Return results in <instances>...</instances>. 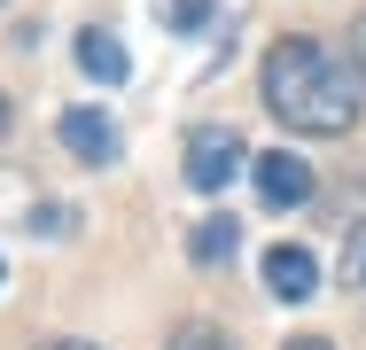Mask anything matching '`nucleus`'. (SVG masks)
I'll return each mask as SVG.
<instances>
[{
    "label": "nucleus",
    "mask_w": 366,
    "mask_h": 350,
    "mask_svg": "<svg viewBox=\"0 0 366 350\" xmlns=\"http://www.w3.org/2000/svg\"><path fill=\"white\" fill-rule=\"evenodd\" d=\"M164 350H242L226 327H211V319H187V327H172V343Z\"/></svg>",
    "instance_id": "8"
},
{
    "label": "nucleus",
    "mask_w": 366,
    "mask_h": 350,
    "mask_svg": "<svg viewBox=\"0 0 366 350\" xmlns=\"http://www.w3.org/2000/svg\"><path fill=\"white\" fill-rule=\"evenodd\" d=\"M257 94H265V109L304 140H335L359 125L366 109V86L359 70H343L320 39H273L265 47V70H257Z\"/></svg>",
    "instance_id": "1"
},
{
    "label": "nucleus",
    "mask_w": 366,
    "mask_h": 350,
    "mask_svg": "<svg viewBox=\"0 0 366 350\" xmlns=\"http://www.w3.org/2000/svg\"><path fill=\"white\" fill-rule=\"evenodd\" d=\"M257 273H265V296H273V304H304V296L320 288V257L296 249V241H273Z\"/></svg>",
    "instance_id": "4"
},
{
    "label": "nucleus",
    "mask_w": 366,
    "mask_h": 350,
    "mask_svg": "<svg viewBox=\"0 0 366 350\" xmlns=\"http://www.w3.org/2000/svg\"><path fill=\"white\" fill-rule=\"evenodd\" d=\"M351 63H359V86H366V16L351 24Z\"/></svg>",
    "instance_id": "12"
},
{
    "label": "nucleus",
    "mask_w": 366,
    "mask_h": 350,
    "mask_svg": "<svg viewBox=\"0 0 366 350\" xmlns=\"http://www.w3.org/2000/svg\"><path fill=\"white\" fill-rule=\"evenodd\" d=\"M281 350H335L327 335H296V343H281Z\"/></svg>",
    "instance_id": "13"
},
{
    "label": "nucleus",
    "mask_w": 366,
    "mask_h": 350,
    "mask_svg": "<svg viewBox=\"0 0 366 350\" xmlns=\"http://www.w3.org/2000/svg\"><path fill=\"white\" fill-rule=\"evenodd\" d=\"M343 288H366V226H351L343 241Z\"/></svg>",
    "instance_id": "10"
},
{
    "label": "nucleus",
    "mask_w": 366,
    "mask_h": 350,
    "mask_svg": "<svg viewBox=\"0 0 366 350\" xmlns=\"http://www.w3.org/2000/svg\"><path fill=\"white\" fill-rule=\"evenodd\" d=\"M39 350H94V343H78V335H55V343H39Z\"/></svg>",
    "instance_id": "14"
},
{
    "label": "nucleus",
    "mask_w": 366,
    "mask_h": 350,
    "mask_svg": "<svg viewBox=\"0 0 366 350\" xmlns=\"http://www.w3.org/2000/svg\"><path fill=\"white\" fill-rule=\"evenodd\" d=\"M187 249H195V265H226V257L242 249V218H203Z\"/></svg>",
    "instance_id": "7"
},
{
    "label": "nucleus",
    "mask_w": 366,
    "mask_h": 350,
    "mask_svg": "<svg viewBox=\"0 0 366 350\" xmlns=\"http://www.w3.org/2000/svg\"><path fill=\"white\" fill-rule=\"evenodd\" d=\"M242 156H249V148H242V133H234V125H195V133H187V187L219 195L226 179L242 171Z\"/></svg>",
    "instance_id": "2"
},
{
    "label": "nucleus",
    "mask_w": 366,
    "mask_h": 350,
    "mask_svg": "<svg viewBox=\"0 0 366 350\" xmlns=\"http://www.w3.org/2000/svg\"><path fill=\"white\" fill-rule=\"evenodd\" d=\"M31 234H71V210H63V203H39V210H31Z\"/></svg>",
    "instance_id": "11"
},
{
    "label": "nucleus",
    "mask_w": 366,
    "mask_h": 350,
    "mask_svg": "<svg viewBox=\"0 0 366 350\" xmlns=\"http://www.w3.org/2000/svg\"><path fill=\"white\" fill-rule=\"evenodd\" d=\"M164 24L172 31H203L211 24V0H164Z\"/></svg>",
    "instance_id": "9"
},
{
    "label": "nucleus",
    "mask_w": 366,
    "mask_h": 350,
    "mask_svg": "<svg viewBox=\"0 0 366 350\" xmlns=\"http://www.w3.org/2000/svg\"><path fill=\"white\" fill-rule=\"evenodd\" d=\"M78 70H86L94 86H125V78H133V55H125L109 31H78Z\"/></svg>",
    "instance_id": "6"
},
{
    "label": "nucleus",
    "mask_w": 366,
    "mask_h": 350,
    "mask_svg": "<svg viewBox=\"0 0 366 350\" xmlns=\"http://www.w3.org/2000/svg\"><path fill=\"white\" fill-rule=\"evenodd\" d=\"M0 288H8V265H0Z\"/></svg>",
    "instance_id": "16"
},
{
    "label": "nucleus",
    "mask_w": 366,
    "mask_h": 350,
    "mask_svg": "<svg viewBox=\"0 0 366 350\" xmlns=\"http://www.w3.org/2000/svg\"><path fill=\"white\" fill-rule=\"evenodd\" d=\"M249 179H257V203L265 210H296L312 195V164L289 156V148H265V156H249Z\"/></svg>",
    "instance_id": "3"
},
{
    "label": "nucleus",
    "mask_w": 366,
    "mask_h": 350,
    "mask_svg": "<svg viewBox=\"0 0 366 350\" xmlns=\"http://www.w3.org/2000/svg\"><path fill=\"white\" fill-rule=\"evenodd\" d=\"M55 133H63V148H71L78 164H117V125H109L102 109H86V101L55 117Z\"/></svg>",
    "instance_id": "5"
},
{
    "label": "nucleus",
    "mask_w": 366,
    "mask_h": 350,
    "mask_svg": "<svg viewBox=\"0 0 366 350\" xmlns=\"http://www.w3.org/2000/svg\"><path fill=\"white\" fill-rule=\"evenodd\" d=\"M8 125H16V109H8V94H0V140H8Z\"/></svg>",
    "instance_id": "15"
}]
</instances>
